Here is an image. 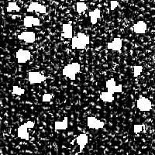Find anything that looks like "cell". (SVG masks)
<instances>
[{"instance_id": "ba28073f", "label": "cell", "mask_w": 155, "mask_h": 155, "mask_svg": "<svg viewBox=\"0 0 155 155\" xmlns=\"http://www.w3.org/2000/svg\"><path fill=\"white\" fill-rule=\"evenodd\" d=\"M106 87L108 90L109 92H110L112 94L114 93H120L122 91V85H116V82L113 78H111L108 80L106 83Z\"/></svg>"}, {"instance_id": "8992f818", "label": "cell", "mask_w": 155, "mask_h": 155, "mask_svg": "<svg viewBox=\"0 0 155 155\" xmlns=\"http://www.w3.org/2000/svg\"><path fill=\"white\" fill-rule=\"evenodd\" d=\"M16 57H17V62L19 64H25L30 60L31 53L30 51H27V50L19 49L16 53Z\"/></svg>"}, {"instance_id": "d6986e66", "label": "cell", "mask_w": 155, "mask_h": 155, "mask_svg": "<svg viewBox=\"0 0 155 155\" xmlns=\"http://www.w3.org/2000/svg\"><path fill=\"white\" fill-rule=\"evenodd\" d=\"M6 11L8 12H12V11H16V12H19L20 11V8L18 6L16 3H9L6 8Z\"/></svg>"}, {"instance_id": "4fadbf2b", "label": "cell", "mask_w": 155, "mask_h": 155, "mask_svg": "<svg viewBox=\"0 0 155 155\" xmlns=\"http://www.w3.org/2000/svg\"><path fill=\"white\" fill-rule=\"evenodd\" d=\"M147 26L145 22L138 21L134 25V31L136 34H144L147 31Z\"/></svg>"}, {"instance_id": "ac0fdd59", "label": "cell", "mask_w": 155, "mask_h": 155, "mask_svg": "<svg viewBox=\"0 0 155 155\" xmlns=\"http://www.w3.org/2000/svg\"><path fill=\"white\" fill-rule=\"evenodd\" d=\"M87 5L86 3H82V2H78L76 4V10H77L78 13L79 14H82L83 12H85V10H87Z\"/></svg>"}, {"instance_id": "3957f363", "label": "cell", "mask_w": 155, "mask_h": 155, "mask_svg": "<svg viewBox=\"0 0 155 155\" xmlns=\"http://www.w3.org/2000/svg\"><path fill=\"white\" fill-rule=\"evenodd\" d=\"M34 125H35V122H33V121H28L26 123L21 125L17 129V136L19 138L25 140H28L30 139V135H29L27 129L33 128L34 127Z\"/></svg>"}, {"instance_id": "30bf717a", "label": "cell", "mask_w": 155, "mask_h": 155, "mask_svg": "<svg viewBox=\"0 0 155 155\" xmlns=\"http://www.w3.org/2000/svg\"><path fill=\"white\" fill-rule=\"evenodd\" d=\"M27 12H36L41 13V14H44L47 13V8L44 5H41L38 3H32L30 5L28 6L27 9Z\"/></svg>"}, {"instance_id": "5b68a950", "label": "cell", "mask_w": 155, "mask_h": 155, "mask_svg": "<svg viewBox=\"0 0 155 155\" xmlns=\"http://www.w3.org/2000/svg\"><path fill=\"white\" fill-rule=\"evenodd\" d=\"M46 80L44 75L38 71H30L28 73V81L31 85L39 84Z\"/></svg>"}, {"instance_id": "277c9868", "label": "cell", "mask_w": 155, "mask_h": 155, "mask_svg": "<svg viewBox=\"0 0 155 155\" xmlns=\"http://www.w3.org/2000/svg\"><path fill=\"white\" fill-rule=\"evenodd\" d=\"M136 107L141 112H149L152 109V102L145 97H141L137 100Z\"/></svg>"}, {"instance_id": "d4e9b609", "label": "cell", "mask_w": 155, "mask_h": 155, "mask_svg": "<svg viewBox=\"0 0 155 155\" xmlns=\"http://www.w3.org/2000/svg\"><path fill=\"white\" fill-rule=\"evenodd\" d=\"M119 6V2L118 1H116V0H113L110 2V10H114L117 7Z\"/></svg>"}, {"instance_id": "7c38bea8", "label": "cell", "mask_w": 155, "mask_h": 155, "mask_svg": "<svg viewBox=\"0 0 155 155\" xmlns=\"http://www.w3.org/2000/svg\"><path fill=\"white\" fill-rule=\"evenodd\" d=\"M122 40L119 37H116L112 42L108 43L107 48L112 51H120L122 48Z\"/></svg>"}, {"instance_id": "44dd1931", "label": "cell", "mask_w": 155, "mask_h": 155, "mask_svg": "<svg viewBox=\"0 0 155 155\" xmlns=\"http://www.w3.org/2000/svg\"><path fill=\"white\" fill-rule=\"evenodd\" d=\"M142 71H143V66L135 65L134 67V77L136 78L140 76Z\"/></svg>"}, {"instance_id": "ffe728a7", "label": "cell", "mask_w": 155, "mask_h": 155, "mask_svg": "<svg viewBox=\"0 0 155 155\" xmlns=\"http://www.w3.org/2000/svg\"><path fill=\"white\" fill-rule=\"evenodd\" d=\"M33 18L34 17L32 16H27L24 18V25L25 27L27 28H31L33 26Z\"/></svg>"}, {"instance_id": "cb8c5ba5", "label": "cell", "mask_w": 155, "mask_h": 155, "mask_svg": "<svg viewBox=\"0 0 155 155\" xmlns=\"http://www.w3.org/2000/svg\"><path fill=\"white\" fill-rule=\"evenodd\" d=\"M143 130V126L140 124H135L134 126V132L135 134H140Z\"/></svg>"}, {"instance_id": "7a4b0ae2", "label": "cell", "mask_w": 155, "mask_h": 155, "mask_svg": "<svg viewBox=\"0 0 155 155\" xmlns=\"http://www.w3.org/2000/svg\"><path fill=\"white\" fill-rule=\"evenodd\" d=\"M81 70L80 64L78 62H73L66 65L63 68L62 74L64 76L68 78L70 80L75 81L76 79V75Z\"/></svg>"}, {"instance_id": "9a60e30c", "label": "cell", "mask_w": 155, "mask_h": 155, "mask_svg": "<svg viewBox=\"0 0 155 155\" xmlns=\"http://www.w3.org/2000/svg\"><path fill=\"white\" fill-rule=\"evenodd\" d=\"M68 127V117H64L62 121H55L54 129L55 130H65Z\"/></svg>"}, {"instance_id": "8fae6325", "label": "cell", "mask_w": 155, "mask_h": 155, "mask_svg": "<svg viewBox=\"0 0 155 155\" xmlns=\"http://www.w3.org/2000/svg\"><path fill=\"white\" fill-rule=\"evenodd\" d=\"M76 142H77L78 145L79 146V153H82L89 142L88 135L85 134H79L76 138Z\"/></svg>"}, {"instance_id": "e0dca14e", "label": "cell", "mask_w": 155, "mask_h": 155, "mask_svg": "<svg viewBox=\"0 0 155 155\" xmlns=\"http://www.w3.org/2000/svg\"><path fill=\"white\" fill-rule=\"evenodd\" d=\"M100 99L102 100L105 102H113V100H114V96H113V94L110 93L109 92H102L101 95H100Z\"/></svg>"}, {"instance_id": "52a82bcc", "label": "cell", "mask_w": 155, "mask_h": 155, "mask_svg": "<svg viewBox=\"0 0 155 155\" xmlns=\"http://www.w3.org/2000/svg\"><path fill=\"white\" fill-rule=\"evenodd\" d=\"M87 126L89 129H99L103 128L105 126V122L98 120L94 116H89L87 118Z\"/></svg>"}, {"instance_id": "6da1fadb", "label": "cell", "mask_w": 155, "mask_h": 155, "mask_svg": "<svg viewBox=\"0 0 155 155\" xmlns=\"http://www.w3.org/2000/svg\"><path fill=\"white\" fill-rule=\"evenodd\" d=\"M90 44L89 37L83 33H78L77 36L71 37V48L72 49H85Z\"/></svg>"}, {"instance_id": "4316f807", "label": "cell", "mask_w": 155, "mask_h": 155, "mask_svg": "<svg viewBox=\"0 0 155 155\" xmlns=\"http://www.w3.org/2000/svg\"><path fill=\"white\" fill-rule=\"evenodd\" d=\"M0 120H1V116H0Z\"/></svg>"}, {"instance_id": "9c48e42d", "label": "cell", "mask_w": 155, "mask_h": 155, "mask_svg": "<svg viewBox=\"0 0 155 155\" xmlns=\"http://www.w3.org/2000/svg\"><path fill=\"white\" fill-rule=\"evenodd\" d=\"M17 38L19 40H24L28 44H33L36 40V35L35 33L32 31H25V32L18 34Z\"/></svg>"}, {"instance_id": "484cf974", "label": "cell", "mask_w": 155, "mask_h": 155, "mask_svg": "<svg viewBox=\"0 0 155 155\" xmlns=\"http://www.w3.org/2000/svg\"><path fill=\"white\" fill-rule=\"evenodd\" d=\"M33 26H40V19H38V18H37V17H34V18H33Z\"/></svg>"}, {"instance_id": "2e32d148", "label": "cell", "mask_w": 155, "mask_h": 155, "mask_svg": "<svg viewBox=\"0 0 155 155\" xmlns=\"http://www.w3.org/2000/svg\"><path fill=\"white\" fill-rule=\"evenodd\" d=\"M101 16V12L99 9H95L93 11L89 12V17H90V22L92 25H95L98 23V19L100 18Z\"/></svg>"}, {"instance_id": "7402d4cb", "label": "cell", "mask_w": 155, "mask_h": 155, "mask_svg": "<svg viewBox=\"0 0 155 155\" xmlns=\"http://www.w3.org/2000/svg\"><path fill=\"white\" fill-rule=\"evenodd\" d=\"M12 93L15 95H24L25 93V90L24 89H21V88L14 85L12 87Z\"/></svg>"}, {"instance_id": "603a6c76", "label": "cell", "mask_w": 155, "mask_h": 155, "mask_svg": "<svg viewBox=\"0 0 155 155\" xmlns=\"http://www.w3.org/2000/svg\"><path fill=\"white\" fill-rule=\"evenodd\" d=\"M52 99V95L49 94V93H47V94H44L42 97V101L44 102H49L51 101Z\"/></svg>"}, {"instance_id": "5bb4252c", "label": "cell", "mask_w": 155, "mask_h": 155, "mask_svg": "<svg viewBox=\"0 0 155 155\" xmlns=\"http://www.w3.org/2000/svg\"><path fill=\"white\" fill-rule=\"evenodd\" d=\"M61 36L66 39H71L73 37L72 26L69 24H64L62 25V34Z\"/></svg>"}]
</instances>
